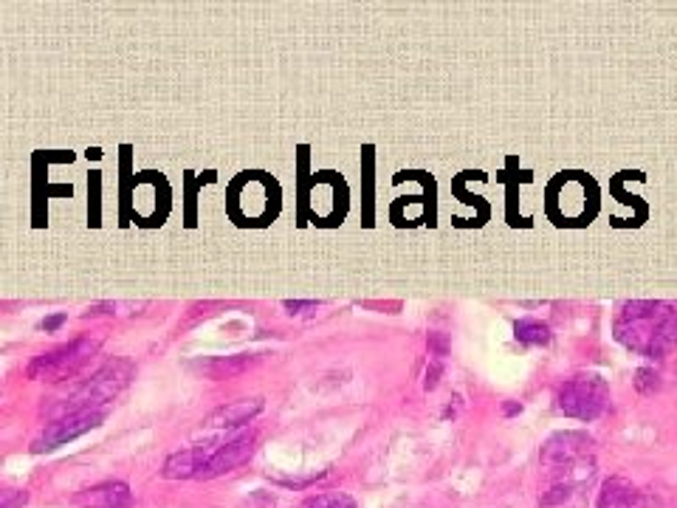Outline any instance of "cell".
Wrapping results in <instances>:
<instances>
[{
	"label": "cell",
	"instance_id": "cell-1",
	"mask_svg": "<svg viewBox=\"0 0 677 508\" xmlns=\"http://www.w3.org/2000/svg\"><path fill=\"white\" fill-rule=\"evenodd\" d=\"M539 506L565 508L596 477V441L582 429H562L539 449Z\"/></svg>",
	"mask_w": 677,
	"mask_h": 508
},
{
	"label": "cell",
	"instance_id": "cell-2",
	"mask_svg": "<svg viewBox=\"0 0 677 508\" xmlns=\"http://www.w3.org/2000/svg\"><path fill=\"white\" fill-rule=\"evenodd\" d=\"M615 339L646 359H663L677 348V305L663 300L621 302L613 317Z\"/></svg>",
	"mask_w": 677,
	"mask_h": 508
},
{
	"label": "cell",
	"instance_id": "cell-3",
	"mask_svg": "<svg viewBox=\"0 0 677 508\" xmlns=\"http://www.w3.org/2000/svg\"><path fill=\"white\" fill-rule=\"evenodd\" d=\"M136 376V365L130 359H113L108 365H102L85 384H79L77 390H71L68 396L57 404L54 410V421L65 418V415L77 413H94L99 407L111 404L113 398L125 390L130 379Z\"/></svg>",
	"mask_w": 677,
	"mask_h": 508
},
{
	"label": "cell",
	"instance_id": "cell-4",
	"mask_svg": "<svg viewBox=\"0 0 677 508\" xmlns=\"http://www.w3.org/2000/svg\"><path fill=\"white\" fill-rule=\"evenodd\" d=\"M610 407V387L596 373H576L559 384L556 410L573 421H596Z\"/></svg>",
	"mask_w": 677,
	"mask_h": 508
},
{
	"label": "cell",
	"instance_id": "cell-5",
	"mask_svg": "<svg viewBox=\"0 0 677 508\" xmlns=\"http://www.w3.org/2000/svg\"><path fill=\"white\" fill-rule=\"evenodd\" d=\"M102 348V339L99 336H79L71 339L68 345L48 350L34 356L29 367H26V376L29 379H46V381H68L77 376L82 367L94 359Z\"/></svg>",
	"mask_w": 677,
	"mask_h": 508
},
{
	"label": "cell",
	"instance_id": "cell-6",
	"mask_svg": "<svg viewBox=\"0 0 677 508\" xmlns=\"http://www.w3.org/2000/svg\"><path fill=\"white\" fill-rule=\"evenodd\" d=\"M105 418L108 413L105 410H94V413H77V415H65V418H57V421H51L37 438H34L32 452L34 455H43V452H54L57 446L71 444V441H77L82 438L85 432H91V429L102 427L105 424Z\"/></svg>",
	"mask_w": 677,
	"mask_h": 508
},
{
	"label": "cell",
	"instance_id": "cell-7",
	"mask_svg": "<svg viewBox=\"0 0 677 508\" xmlns=\"http://www.w3.org/2000/svg\"><path fill=\"white\" fill-rule=\"evenodd\" d=\"M257 449V429H243L226 441H215V452L209 455L204 472L198 475V480H215V477L229 475L235 472L237 466L249 463V458Z\"/></svg>",
	"mask_w": 677,
	"mask_h": 508
},
{
	"label": "cell",
	"instance_id": "cell-8",
	"mask_svg": "<svg viewBox=\"0 0 677 508\" xmlns=\"http://www.w3.org/2000/svg\"><path fill=\"white\" fill-rule=\"evenodd\" d=\"M266 401L263 398H237V401H229L218 410L206 415L204 429H240L246 424H252L257 415L263 413Z\"/></svg>",
	"mask_w": 677,
	"mask_h": 508
},
{
	"label": "cell",
	"instance_id": "cell-9",
	"mask_svg": "<svg viewBox=\"0 0 677 508\" xmlns=\"http://www.w3.org/2000/svg\"><path fill=\"white\" fill-rule=\"evenodd\" d=\"M215 452V441L212 444H195L173 452L164 466H161V477L164 480H198V475L204 472L209 455Z\"/></svg>",
	"mask_w": 677,
	"mask_h": 508
},
{
	"label": "cell",
	"instance_id": "cell-10",
	"mask_svg": "<svg viewBox=\"0 0 677 508\" xmlns=\"http://www.w3.org/2000/svg\"><path fill=\"white\" fill-rule=\"evenodd\" d=\"M77 508H130L133 506V492L125 480H105L99 486H91L74 497Z\"/></svg>",
	"mask_w": 677,
	"mask_h": 508
},
{
	"label": "cell",
	"instance_id": "cell-11",
	"mask_svg": "<svg viewBox=\"0 0 677 508\" xmlns=\"http://www.w3.org/2000/svg\"><path fill=\"white\" fill-rule=\"evenodd\" d=\"M257 362H260V356L235 353V356H209V359H198L192 367H195L198 373H204L206 379L226 381V379H237V376H243V373H249Z\"/></svg>",
	"mask_w": 677,
	"mask_h": 508
},
{
	"label": "cell",
	"instance_id": "cell-12",
	"mask_svg": "<svg viewBox=\"0 0 677 508\" xmlns=\"http://www.w3.org/2000/svg\"><path fill=\"white\" fill-rule=\"evenodd\" d=\"M638 506V489L630 477L613 475L601 483L596 508H635Z\"/></svg>",
	"mask_w": 677,
	"mask_h": 508
},
{
	"label": "cell",
	"instance_id": "cell-13",
	"mask_svg": "<svg viewBox=\"0 0 677 508\" xmlns=\"http://www.w3.org/2000/svg\"><path fill=\"white\" fill-rule=\"evenodd\" d=\"M514 339L528 348H548L551 345V325L534 317H522L514 322Z\"/></svg>",
	"mask_w": 677,
	"mask_h": 508
},
{
	"label": "cell",
	"instance_id": "cell-14",
	"mask_svg": "<svg viewBox=\"0 0 677 508\" xmlns=\"http://www.w3.org/2000/svg\"><path fill=\"white\" fill-rule=\"evenodd\" d=\"M302 508H359L356 506V500L345 492H325V494H314V497H308Z\"/></svg>",
	"mask_w": 677,
	"mask_h": 508
},
{
	"label": "cell",
	"instance_id": "cell-15",
	"mask_svg": "<svg viewBox=\"0 0 677 508\" xmlns=\"http://www.w3.org/2000/svg\"><path fill=\"white\" fill-rule=\"evenodd\" d=\"M635 390L641 393V396H652V393H658L661 390V373L655 370V367H638L635 370Z\"/></svg>",
	"mask_w": 677,
	"mask_h": 508
},
{
	"label": "cell",
	"instance_id": "cell-16",
	"mask_svg": "<svg viewBox=\"0 0 677 508\" xmlns=\"http://www.w3.org/2000/svg\"><path fill=\"white\" fill-rule=\"evenodd\" d=\"M443 370H446V359H435V356H429L426 359V373H424V390H435L438 387V381H441Z\"/></svg>",
	"mask_w": 677,
	"mask_h": 508
},
{
	"label": "cell",
	"instance_id": "cell-17",
	"mask_svg": "<svg viewBox=\"0 0 677 508\" xmlns=\"http://www.w3.org/2000/svg\"><path fill=\"white\" fill-rule=\"evenodd\" d=\"M426 348H429V356L446 359V356H449V336L441 334V331H429V336H426Z\"/></svg>",
	"mask_w": 677,
	"mask_h": 508
},
{
	"label": "cell",
	"instance_id": "cell-18",
	"mask_svg": "<svg viewBox=\"0 0 677 508\" xmlns=\"http://www.w3.org/2000/svg\"><path fill=\"white\" fill-rule=\"evenodd\" d=\"M29 503V492L23 489H0V508H23Z\"/></svg>",
	"mask_w": 677,
	"mask_h": 508
},
{
	"label": "cell",
	"instance_id": "cell-19",
	"mask_svg": "<svg viewBox=\"0 0 677 508\" xmlns=\"http://www.w3.org/2000/svg\"><path fill=\"white\" fill-rule=\"evenodd\" d=\"M283 308L288 314H305V311H314L316 302L314 300H285Z\"/></svg>",
	"mask_w": 677,
	"mask_h": 508
},
{
	"label": "cell",
	"instance_id": "cell-20",
	"mask_svg": "<svg viewBox=\"0 0 677 508\" xmlns=\"http://www.w3.org/2000/svg\"><path fill=\"white\" fill-rule=\"evenodd\" d=\"M65 319H68V314H54V317H46L43 322H40V331L54 334V331H60V328H63Z\"/></svg>",
	"mask_w": 677,
	"mask_h": 508
},
{
	"label": "cell",
	"instance_id": "cell-21",
	"mask_svg": "<svg viewBox=\"0 0 677 508\" xmlns=\"http://www.w3.org/2000/svg\"><path fill=\"white\" fill-rule=\"evenodd\" d=\"M522 413V404L520 401H514V398H508V401H503V415L505 418H514V415Z\"/></svg>",
	"mask_w": 677,
	"mask_h": 508
},
{
	"label": "cell",
	"instance_id": "cell-22",
	"mask_svg": "<svg viewBox=\"0 0 677 508\" xmlns=\"http://www.w3.org/2000/svg\"><path fill=\"white\" fill-rule=\"evenodd\" d=\"M641 508H644V506H641Z\"/></svg>",
	"mask_w": 677,
	"mask_h": 508
}]
</instances>
